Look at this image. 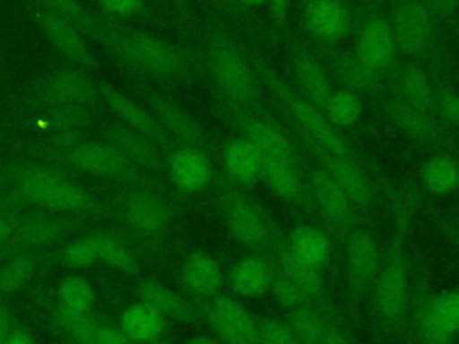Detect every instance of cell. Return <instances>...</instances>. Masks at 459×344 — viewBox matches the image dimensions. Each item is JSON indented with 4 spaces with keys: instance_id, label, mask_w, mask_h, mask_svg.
<instances>
[{
    "instance_id": "9c48e42d",
    "label": "cell",
    "mask_w": 459,
    "mask_h": 344,
    "mask_svg": "<svg viewBox=\"0 0 459 344\" xmlns=\"http://www.w3.org/2000/svg\"><path fill=\"white\" fill-rule=\"evenodd\" d=\"M213 204L224 228L242 247L258 256L271 253L278 224L242 188L222 179L215 190Z\"/></svg>"
},
{
    "instance_id": "d590c367",
    "label": "cell",
    "mask_w": 459,
    "mask_h": 344,
    "mask_svg": "<svg viewBox=\"0 0 459 344\" xmlns=\"http://www.w3.org/2000/svg\"><path fill=\"white\" fill-rule=\"evenodd\" d=\"M228 283L238 297H262L269 292V265L258 254L242 256L231 265Z\"/></svg>"
},
{
    "instance_id": "6f0895ef",
    "label": "cell",
    "mask_w": 459,
    "mask_h": 344,
    "mask_svg": "<svg viewBox=\"0 0 459 344\" xmlns=\"http://www.w3.org/2000/svg\"><path fill=\"white\" fill-rule=\"evenodd\" d=\"M4 344H38V342L27 330H23L20 326H14V330L7 335Z\"/></svg>"
},
{
    "instance_id": "ab89813d",
    "label": "cell",
    "mask_w": 459,
    "mask_h": 344,
    "mask_svg": "<svg viewBox=\"0 0 459 344\" xmlns=\"http://www.w3.org/2000/svg\"><path fill=\"white\" fill-rule=\"evenodd\" d=\"M97 249V260L117 269L122 274L136 276L140 271V262L131 247V244L118 233L99 229L91 231Z\"/></svg>"
},
{
    "instance_id": "8fae6325",
    "label": "cell",
    "mask_w": 459,
    "mask_h": 344,
    "mask_svg": "<svg viewBox=\"0 0 459 344\" xmlns=\"http://www.w3.org/2000/svg\"><path fill=\"white\" fill-rule=\"evenodd\" d=\"M276 111V108H274ZM281 125L289 131L296 145L301 149V152H307L319 168H323L353 201L359 211H371L377 204V188L366 170L360 167L357 158H348V156H339L335 152H330L312 140H308L301 131H298L287 118H283L276 111Z\"/></svg>"
},
{
    "instance_id": "f6af8a7d",
    "label": "cell",
    "mask_w": 459,
    "mask_h": 344,
    "mask_svg": "<svg viewBox=\"0 0 459 344\" xmlns=\"http://www.w3.org/2000/svg\"><path fill=\"white\" fill-rule=\"evenodd\" d=\"M57 301L75 310H93L95 292L84 276L68 274L57 285Z\"/></svg>"
},
{
    "instance_id": "ac0fdd59",
    "label": "cell",
    "mask_w": 459,
    "mask_h": 344,
    "mask_svg": "<svg viewBox=\"0 0 459 344\" xmlns=\"http://www.w3.org/2000/svg\"><path fill=\"white\" fill-rule=\"evenodd\" d=\"M145 104L176 145L192 147L203 150L213 161L219 159V145L215 138L181 104L160 93H147Z\"/></svg>"
},
{
    "instance_id": "f35d334b",
    "label": "cell",
    "mask_w": 459,
    "mask_h": 344,
    "mask_svg": "<svg viewBox=\"0 0 459 344\" xmlns=\"http://www.w3.org/2000/svg\"><path fill=\"white\" fill-rule=\"evenodd\" d=\"M52 324L65 337L66 344H86L93 330L99 326V319L93 310H75L54 301L48 308Z\"/></svg>"
},
{
    "instance_id": "cb8c5ba5",
    "label": "cell",
    "mask_w": 459,
    "mask_h": 344,
    "mask_svg": "<svg viewBox=\"0 0 459 344\" xmlns=\"http://www.w3.org/2000/svg\"><path fill=\"white\" fill-rule=\"evenodd\" d=\"M100 140L117 147L133 165L140 170L147 172L149 176L163 181L165 176V158L167 154L161 152L151 140L142 136L140 133L133 131L122 122L108 124L100 133Z\"/></svg>"
},
{
    "instance_id": "b9f144b4",
    "label": "cell",
    "mask_w": 459,
    "mask_h": 344,
    "mask_svg": "<svg viewBox=\"0 0 459 344\" xmlns=\"http://www.w3.org/2000/svg\"><path fill=\"white\" fill-rule=\"evenodd\" d=\"M36 2L39 4L41 9L72 23L84 36H90L91 39L104 43L106 29L100 23H97L77 0H36Z\"/></svg>"
},
{
    "instance_id": "7a4b0ae2",
    "label": "cell",
    "mask_w": 459,
    "mask_h": 344,
    "mask_svg": "<svg viewBox=\"0 0 459 344\" xmlns=\"http://www.w3.org/2000/svg\"><path fill=\"white\" fill-rule=\"evenodd\" d=\"M0 208H30L52 213L111 219L108 201L91 195L61 168L43 161H22L11 185L0 194Z\"/></svg>"
},
{
    "instance_id": "680465c9",
    "label": "cell",
    "mask_w": 459,
    "mask_h": 344,
    "mask_svg": "<svg viewBox=\"0 0 459 344\" xmlns=\"http://www.w3.org/2000/svg\"><path fill=\"white\" fill-rule=\"evenodd\" d=\"M267 2H271V7H273V13H274V18H276V20H283L285 11H287V7H289L290 0H267Z\"/></svg>"
},
{
    "instance_id": "9a60e30c",
    "label": "cell",
    "mask_w": 459,
    "mask_h": 344,
    "mask_svg": "<svg viewBox=\"0 0 459 344\" xmlns=\"http://www.w3.org/2000/svg\"><path fill=\"white\" fill-rule=\"evenodd\" d=\"M380 258L382 249L377 236L362 224L351 228L344 238V278L350 308H360L369 299Z\"/></svg>"
},
{
    "instance_id": "ba28073f",
    "label": "cell",
    "mask_w": 459,
    "mask_h": 344,
    "mask_svg": "<svg viewBox=\"0 0 459 344\" xmlns=\"http://www.w3.org/2000/svg\"><path fill=\"white\" fill-rule=\"evenodd\" d=\"M206 68L215 86V95L258 115L273 116L274 109L262 95L255 68L228 39L215 38L210 41Z\"/></svg>"
},
{
    "instance_id": "277c9868",
    "label": "cell",
    "mask_w": 459,
    "mask_h": 344,
    "mask_svg": "<svg viewBox=\"0 0 459 344\" xmlns=\"http://www.w3.org/2000/svg\"><path fill=\"white\" fill-rule=\"evenodd\" d=\"M109 202L111 219L127 231L131 242L147 253H160L178 217L174 199L161 185H131L118 192Z\"/></svg>"
},
{
    "instance_id": "5b68a950",
    "label": "cell",
    "mask_w": 459,
    "mask_h": 344,
    "mask_svg": "<svg viewBox=\"0 0 459 344\" xmlns=\"http://www.w3.org/2000/svg\"><path fill=\"white\" fill-rule=\"evenodd\" d=\"M253 68L262 86H265L276 111L287 118L298 131L319 147L335 152L339 156L357 158L348 140L337 131L328 118L310 100H307L292 84L280 77L267 63L253 59ZM359 159V158H357Z\"/></svg>"
},
{
    "instance_id": "681fc988",
    "label": "cell",
    "mask_w": 459,
    "mask_h": 344,
    "mask_svg": "<svg viewBox=\"0 0 459 344\" xmlns=\"http://www.w3.org/2000/svg\"><path fill=\"white\" fill-rule=\"evenodd\" d=\"M86 344H133V342L118 326L99 322V326L93 330Z\"/></svg>"
},
{
    "instance_id": "83f0119b",
    "label": "cell",
    "mask_w": 459,
    "mask_h": 344,
    "mask_svg": "<svg viewBox=\"0 0 459 344\" xmlns=\"http://www.w3.org/2000/svg\"><path fill=\"white\" fill-rule=\"evenodd\" d=\"M303 22L307 30L326 45L344 39L351 29V14L342 0H305Z\"/></svg>"
},
{
    "instance_id": "e0dca14e",
    "label": "cell",
    "mask_w": 459,
    "mask_h": 344,
    "mask_svg": "<svg viewBox=\"0 0 459 344\" xmlns=\"http://www.w3.org/2000/svg\"><path fill=\"white\" fill-rule=\"evenodd\" d=\"M195 305L221 344H260L258 321L235 297L219 292Z\"/></svg>"
},
{
    "instance_id": "74e56055",
    "label": "cell",
    "mask_w": 459,
    "mask_h": 344,
    "mask_svg": "<svg viewBox=\"0 0 459 344\" xmlns=\"http://www.w3.org/2000/svg\"><path fill=\"white\" fill-rule=\"evenodd\" d=\"M45 258V251H32L0 262V301L20 292L36 276Z\"/></svg>"
},
{
    "instance_id": "9f6ffc18",
    "label": "cell",
    "mask_w": 459,
    "mask_h": 344,
    "mask_svg": "<svg viewBox=\"0 0 459 344\" xmlns=\"http://www.w3.org/2000/svg\"><path fill=\"white\" fill-rule=\"evenodd\" d=\"M23 159H16V161H11V163H5L0 167V194L11 185V181L14 179L20 165H22Z\"/></svg>"
},
{
    "instance_id": "8992f818",
    "label": "cell",
    "mask_w": 459,
    "mask_h": 344,
    "mask_svg": "<svg viewBox=\"0 0 459 344\" xmlns=\"http://www.w3.org/2000/svg\"><path fill=\"white\" fill-rule=\"evenodd\" d=\"M102 45L129 68L149 77L183 81L195 75V64L188 52L152 34L106 29Z\"/></svg>"
},
{
    "instance_id": "7bdbcfd3",
    "label": "cell",
    "mask_w": 459,
    "mask_h": 344,
    "mask_svg": "<svg viewBox=\"0 0 459 344\" xmlns=\"http://www.w3.org/2000/svg\"><path fill=\"white\" fill-rule=\"evenodd\" d=\"M323 115L337 131L351 127L362 116V99L346 88H335L323 109Z\"/></svg>"
},
{
    "instance_id": "4316f807",
    "label": "cell",
    "mask_w": 459,
    "mask_h": 344,
    "mask_svg": "<svg viewBox=\"0 0 459 344\" xmlns=\"http://www.w3.org/2000/svg\"><path fill=\"white\" fill-rule=\"evenodd\" d=\"M290 70L294 75L296 90L323 111L335 90L333 79L323 61L308 48L294 47L290 50Z\"/></svg>"
},
{
    "instance_id": "6da1fadb",
    "label": "cell",
    "mask_w": 459,
    "mask_h": 344,
    "mask_svg": "<svg viewBox=\"0 0 459 344\" xmlns=\"http://www.w3.org/2000/svg\"><path fill=\"white\" fill-rule=\"evenodd\" d=\"M391 231L382 251L378 274L375 278L369 305L378 328L396 337L403 333L409 317L412 265L407 251L411 229L420 210V194L412 185L391 194Z\"/></svg>"
},
{
    "instance_id": "f907efd6",
    "label": "cell",
    "mask_w": 459,
    "mask_h": 344,
    "mask_svg": "<svg viewBox=\"0 0 459 344\" xmlns=\"http://www.w3.org/2000/svg\"><path fill=\"white\" fill-rule=\"evenodd\" d=\"M30 208H0V245L9 238L14 228L30 213Z\"/></svg>"
},
{
    "instance_id": "7c38bea8",
    "label": "cell",
    "mask_w": 459,
    "mask_h": 344,
    "mask_svg": "<svg viewBox=\"0 0 459 344\" xmlns=\"http://www.w3.org/2000/svg\"><path fill=\"white\" fill-rule=\"evenodd\" d=\"M100 219L90 215H68L32 210L0 245V262L32 251H45L63 236L93 226Z\"/></svg>"
},
{
    "instance_id": "484cf974",
    "label": "cell",
    "mask_w": 459,
    "mask_h": 344,
    "mask_svg": "<svg viewBox=\"0 0 459 344\" xmlns=\"http://www.w3.org/2000/svg\"><path fill=\"white\" fill-rule=\"evenodd\" d=\"M264 154L244 136L228 138L219 147V163L224 179L242 190L253 188L260 181Z\"/></svg>"
},
{
    "instance_id": "2e32d148",
    "label": "cell",
    "mask_w": 459,
    "mask_h": 344,
    "mask_svg": "<svg viewBox=\"0 0 459 344\" xmlns=\"http://www.w3.org/2000/svg\"><path fill=\"white\" fill-rule=\"evenodd\" d=\"M387 120L409 140L418 145H425L429 149H436L437 152L459 150V143L452 134L450 127L441 124L436 116L420 111L418 108L405 102L400 95H396L391 86L378 100Z\"/></svg>"
},
{
    "instance_id": "db71d44e",
    "label": "cell",
    "mask_w": 459,
    "mask_h": 344,
    "mask_svg": "<svg viewBox=\"0 0 459 344\" xmlns=\"http://www.w3.org/2000/svg\"><path fill=\"white\" fill-rule=\"evenodd\" d=\"M323 344H351L346 331L341 328V324L333 319H326V331H325V342Z\"/></svg>"
},
{
    "instance_id": "5bb4252c",
    "label": "cell",
    "mask_w": 459,
    "mask_h": 344,
    "mask_svg": "<svg viewBox=\"0 0 459 344\" xmlns=\"http://www.w3.org/2000/svg\"><path fill=\"white\" fill-rule=\"evenodd\" d=\"M305 181L310 190V197L319 217V222L325 226V231L344 244L346 235L360 224V211L350 199V195L316 163H305L303 170Z\"/></svg>"
},
{
    "instance_id": "30bf717a",
    "label": "cell",
    "mask_w": 459,
    "mask_h": 344,
    "mask_svg": "<svg viewBox=\"0 0 459 344\" xmlns=\"http://www.w3.org/2000/svg\"><path fill=\"white\" fill-rule=\"evenodd\" d=\"M219 115L246 140H249L264 156H273L305 170V152L296 145L280 118L258 115L215 95Z\"/></svg>"
},
{
    "instance_id": "4dcf8cb0",
    "label": "cell",
    "mask_w": 459,
    "mask_h": 344,
    "mask_svg": "<svg viewBox=\"0 0 459 344\" xmlns=\"http://www.w3.org/2000/svg\"><path fill=\"white\" fill-rule=\"evenodd\" d=\"M36 18H38V23H39L43 34L47 36V39L65 57H68L75 66L88 70L95 64L93 54H91L90 47L86 45L84 34L79 29H75L66 20H63L41 7L36 13Z\"/></svg>"
},
{
    "instance_id": "ee69618b",
    "label": "cell",
    "mask_w": 459,
    "mask_h": 344,
    "mask_svg": "<svg viewBox=\"0 0 459 344\" xmlns=\"http://www.w3.org/2000/svg\"><path fill=\"white\" fill-rule=\"evenodd\" d=\"M54 262L70 269V271H81L86 267H91L97 260V249L91 231L86 235H81L70 242H66L56 254Z\"/></svg>"
},
{
    "instance_id": "816d5d0a",
    "label": "cell",
    "mask_w": 459,
    "mask_h": 344,
    "mask_svg": "<svg viewBox=\"0 0 459 344\" xmlns=\"http://www.w3.org/2000/svg\"><path fill=\"white\" fill-rule=\"evenodd\" d=\"M434 18L452 20L459 14V0H421Z\"/></svg>"
},
{
    "instance_id": "ffe728a7",
    "label": "cell",
    "mask_w": 459,
    "mask_h": 344,
    "mask_svg": "<svg viewBox=\"0 0 459 344\" xmlns=\"http://www.w3.org/2000/svg\"><path fill=\"white\" fill-rule=\"evenodd\" d=\"M355 56L385 79L387 75L393 77L398 48L389 20L378 13L362 18L355 36Z\"/></svg>"
},
{
    "instance_id": "4fadbf2b",
    "label": "cell",
    "mask_w": 459,
    "mask_h": 344,
    "mask_svg": "<svg viewBox=\"0 0 459 344\" xmlns=\"http://www.w3.org/2000/svg\"><path fill=\"white\" fill-rule=\"evenodd\" d=\"M100 100L99 84L84 68H61L43 77L29 95V104L39 111L86 109L91 111Z\"/></svg>"
},
{
    "instance_id": "11a10c76",
    "label": "cell",
    "mask_w": 459,
    "mask_h": 344,
    "mask_svg": "<svg viewBox=\"0 0 459 344\" xmlns=\"http://www.w3.org/2000/svg\"><path fill=\"white\" fill-rule=\"evenodd\" d=\"M16 322H14V317L9 310V306L5 305V301H0V344L5 342L7 335L14 330Z\"/></svg>"
},
{
    "instance_id": "e7e4bbea",
    "label": "cell",
    "mask_w": 459,
    "mask_h": 344,
    "mask_svg": "<svg viewBox=\"0 0 459 344\" xmlns=\"http://www.w3.org/2000/svg\"><path fill=\"white\" fill-rule=\"evenodd\" d=\"M452 344H454V342H452Z\"/></svg>"
},
{
    "instance_id": "d6a6232c",
    "label": "cell",
    "mask_w": 459,
    "mask_h": 344,
    "mask_svg": "<svg viewBox=\"0 0 459 344\" xmlns=\"http://www.w3.org/2000/svg\"><path fill=\"white\" fill-rule=\"evenodd\" d=\"M391 90L405 102L418 108L423 113L436 116V88L427 70L418 63H407L394 70ZM437 118V116H436ZM439 120V118H437Z\"/></svg>"
},
{
    "instance_id": "94428289",
    "label": "cell",
    "mask_w": 459,
    "mask_h": 344,
    "mask_svg": "<svg viewBox=\"0 0 459 344\" xmlns=\"http://www.w3.org/2000/svg\"><path fill=\"white\" fill-rule=\"evenodd\" d=\"M238 2H242V4H246V5H260V4H264V2H267V0H238Z\"/></svg>"
},
{
    "instance_id": "bcb514c9",
    "label": "cell",
    "mask_w": 459,
    "mask_h": 344,
    "mask_svg": "<svg viewBox=\"0 0 459 344\" xmlns=\"http://www.w3.org/2000/svg\"><path fill=\"white\" fill-rule=\"evenodd\" d=\"M267 265H269V292L273 294L274 301L283 306L285 310L298 306L305 301H308L303 292L294 285V281L269 258V256H262Z\"/></svg>"
},
{
    "instance_id": "be15d7a7",
    "label": "cell",
    "mask_w": 459,
    "mask_h": 344,
    "mask_svg": "<svg viewBox=\"0 0 459 344\" xmlns=\"http://www.w3.org/2000/svg\"><path fill=\"white\" fill-rule=\"evenodd\" d=\"M454 217H455V220H457V222H459V213H457V215H454Z\"/></svg>"
},
{
    "instance_id": "f546056e",
    "label": "cell",
    "mask_w": 459,
    "mask_h": 344,
    "mask_svg": "<svg viewBox=\"0 0 459 344\" xmlns=\"http://www.w3.org/2000/svg\"><path fill=\"white\" fill-rule=\"evenodd\" d=\"M179 280L194 303L217 296L224 285V274L219 262L204 251H194L183 260Z\"/></svg>"
},
{
    "instance_id": "f1b7e54d",
    "label": "cell",
    "mask_w": 459,
    "mask_h": 344,
    "mask_svg": "<svg viewBox=\"0 0 459 344\" xmlns=\"http://www.w3.org/2000/svg\"><path fill=\"white\" fill-rule=\"evenodd\" d=\"M328 73L339 81V88H346L357 93L360 99L369 97L377 99V102L389 90V84L382 73L368 66L360 61L355 52L353 54H339L333 56L326 66ZM332 77V79H333Z\"/></svg>"
},
{
    "instance_id": "603a6c76",
    "label": "cell",
    "mask_w": 459,
    "mask_h": 344,
    "mask_svg": "<svg viewBox=\"0 0 459 344\" xmlns=\"http://www.w3.org/2000/svg\"><path fill=\"white\" fill-rule=\"evenodd\" d=\"M165 176L179 194L197 195L213 181V159L203 150L178 145L165 158Z\"/></svg>"
},
{
    "instance_id": "3957f363",
    "label": "cell",
    "mask_w": 459,
    "mask_h": 344,
    "mask_svg": "<svg viewBox=\"0 0 459 344\" xmlns=\"http://www.w3.org/2000/svg\"><path fill=\"white\" fill-rule=\"evenodd\" d=\"M34 154L38 161L57 168L77 170L88 176L109 179L122 183L124 186L131 185H163V181L149 176L133 165L117 147L104 140H48L47 145L38 147Z\"/></svg>"
},
{
    "instance_id": "8d00e7d4",
    "label": "cell",
    "mask_w": 459,
    "mask_h": 344,
    "mask_svg": "<svg viewBox=\"0 0 459 344\" xmlns=\"http://www.w3.org/2000/svg\"><path fill=\"white\" fill-rule=\"evenodd\" d=\"M420 185L432 195H448L459 190V158L452 152H436L420 167Z\"/></svg>"
},
{
    "instance_id": "7402d4cb",
    "label": "cell",
    "mask_w": 459,
    "mask_h": 344,
    "mask_svg": "<svg viewBox=\"0 0 459 344\" xmlns=\"http://www.w3.org/2000/svg\"><path fill=\"white\" fill-rule=\"evenodd\" d=\"M260 181L285 204L303 211L314 220H319L303 170L296 165L273 156H264Z\"/></svg>"
},
{
    "instance_id": "f5cc1de1",
    "label": "cell",
    "mask_w": 459,
    "mask_h": 344,
    "mask_svg": "<svg viewBox=\"0 0 459 344\" xmlns=\"http://www.w3.org/2000/svg\"><path fill=\"white\" fill-rule=\"evenodd\" d=\"M100 5L115 16H133L143 4V0H99Z\"/></svg>"
},
{
    "instance_id": "1f68e13d",
    "label": "cell",
    "mask_w": 459,
    "mask_h": 344,
    "mask_svg": "<svg viewBox=\"0 0 459 344\" xmlns=\"http://www.w3.org/2000/svg\"><path fill=\"white\" fill-rule=\"evenodd\" d=\"M136 296L138 301L149 305L167 321L172 319L190 322L201 317L197 305L188 296H183L178 290H172L156 280H140L136 287Z\"/></svg>"
},
{
    "instance_id": "52a82bcc",
    "label": "cell",
    "mask_w": 459,
    "mask_h": 344,
    "mask_svg": "<svg viewBox=\"0 0 459 344\" xmlns=\"http://www.w3.org/2000/svg\"><path fill=\"white\" fill-rule=\"evenodd\" d=\"M409 321L420 344H452L459 335V288L434 292L421 262L412 267Z\"/></svg>"
},
{
    "instance_id": "44dd1931",
    "label": "cell",
    "mask_w": 459,
    "mask_h": 344,
    "mask_svg": "<svg viewBox=\"0 0 459 344\" xmlns=\"http://www.w3.org/2000/svg\"><path fill=\"white\" fill-rule=\"evenodd\" d=\"M97 84H99L100 100L120 118L122 124H126L133 131L151 140L165 154H169L174 147H178L149 109H145L142 104L134 102L133 99H129L126 93H122L120 90H117L106 81H97Z\"/></svg>"
},
{
    "instance_id": "60d3db41",
    "label": "cell",
    "mask_w": 459,
    "mask_h": 344,
    "mask_svg": "<svg viewBox=\"0 0 459 344\" xmlns=\"http://www.w3.org/2000/svg\"><path fill=\"white\" fill-rule=\"evenodd\" d=\"M328 317L332 315L323 314L314 303L305 301L298 306L285 310L283 321L299 344H323Z\"/></svg>"
},
{
    "instance_id": "7dc6e473",
    "label": "cell",
    "mask_w": 459,
    "mask_h": 344,
    "mask_svg": "<svg viewBox=\"0 0 459 344\" xmlns=\"http://www.w3.org/2000/svg\"><path fill=\"white\" fill-rule=\"evenodd\" d=\"M436 116L446 127H459V91L448 82H434Z\"/></svg>"
},
{
    "instance_id": "d6986e66",
    "label": "cell",
    "mask_w": 459,
    "mask_h": 344,
    "mask_svg": "<svg viewBox=\"0 0 459 344\" xmlns=\"http://www.w3.org/2000/svg\"><path fill=\"white\" fill-rule=\"evenodd\" d=\"M389 23L398 54L416 57L429 52L432 47L436 18L421 0H394Z\"/></svg>"
},
{
    "instance_id": "91938a15",
    "label": "cell",
    "mask_w": 459,
    "mask_h": 344,
    "mask_svg": "<svg viewBox=\"0 0 459 344\" xmlns=\"http://www.w3.org/2000/svg\"><path fill=\"white\" fill-rule=\"evenodd\" d=\"M183 344H221V342L210 335H194V337L186 339Z\"/></svg>"
},
{
    "instance_id": "6125c7cd",
    "label": "cell",
    "mask_w": 459,
    "mask_h": 344,
    "mask_svg": "<svg viewBox=\"0 0 459 344\" xmlns=\"http://www.w3.org/2000/svg\"><path fill=\"white\" fill-rule=\"evenodd\" d=\"M145 344H172L169 339H165V337H161V339H158V340H152V342H145Z\"/></svg>"
},
{
    "instance_id": "d4e9b609",
    "label": "cell",
    "mask_w": 459,
    "mask_h": 344,
    "mask_svg": "<svg viewBox=\"0 0 459 344\" xmlns=\"http://www.w3.org/2000/svg\"><path fill=\"white\" fill-rule=\"evenodd\" d=\"M265 256H269L294 281V285L303 292V296L310 303H314L323 314L333 317L332 306L326 297V287H325V280L321 278V272L310 269L308 265L301 263L299 260H296L292 256V253L289 251L287 242H285V233L280 228H276L273 249Z\"/></svg>"
},
{
    "instance_id": "836d02e7",
    "label": "cell",
    "mask_w": 459,
    "mask_h": 344,
    "mask_svg": "<svg viewBox=\"0 0 459 344\" xmlns=\"http://www.w3.org/2000/svg\"><path fill=\"white\" fill-rule=\"evenodd\" d=\"M285 242L296 260L310 269L323 272L332 256V242L325 229L308 222L296 224L287 235Z\"/></svg>"
},
{
    "instance_id": "c3c4849f",
    "label": "cell",
    "mask_w": 459,
    "mask_h": 344,
    "mask_svg": "<svg viewBox=\"0 0 459 344\" xmlns=\"http://www.w3.org/2000/svg\"><path fill=\"white\" fill-rule=\"evenodd\" d=\"M256 321L260 344H299L285 321L274 317H262Z\"/></svg>"
},
{
    "instance_id": "e575fe53",
    "label": "cell",
    "mask_w": 459,
    "mask_h": 344,
    "mask_svg": "<svg viewBox=\"0 0 459 344\" xmlns=\"http://www.w3.org/2000/svg\"><path fill=\"white\" fill-rule=\"evenodd\" d=\"M118 328L133 344H145L165 337L167 319L149 305L136 301L124 308L118 319Z\"/></svg>"
}]
</instances>
